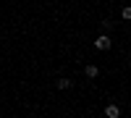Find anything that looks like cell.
<instances>
[{
    "mask_svg": "<svg viewBox=\"0 0 131 118\" xmlns=\"http://www.w3.org/2000/svg\"><path fill=\"white\" fill-rule=\"evenodd\" d=\"M110 45H113L110 37H105V34H100V37L94 39V47H97V50H110Z\"/></svg>",
    "mask_w": 131,
    "mask_h": 118,
    "instance_id": "cell-1",
    "label": "cell"
},
{
    "mask_svg": "<svg viewBox=\"0 0 131 118\" xmlns=\"http://www.w3.org/2000/svg\"><path fill=\"white\" fill-rule=\"evenodd\" d=\"M84 73H86L89 79H97V76H100V68H97V66H86V68H84Z\"/></svg>",
    "mask_w": 131,
    "mask_h": 118,
    "instance_id": "cell-2",
    "label": "cell"
},
{
    "mask_svg": "<svg viewBox=\"0 0 131 118\" xmlns=\"http://www.w3.org/2000/svg\"><path fill=\"white\" fill-rule=\"evenodd\" d=\"M105 115H107V118H118V115H121V110H118L115 105H107V108H105Z\"/></svg>",
    "mask_w": 131,
    "mask_h": 118,
    "instance_id": "cell-3",
    "label": "cell"
},
{
    "mask_svg": "<svg viewBox=\"0 0 131 118\" xmlns=\"http://www.w3.org/2000/svg\"><path fill=\"white\" fill-rule=\"evenodd\" d=\"M71 87V79H58V89H68Z\"/></svg>",
    "mask_w": 131,
    "mask_h": 118,
    "instance_id": "cell-4",
    "label": "cell"
},
{
    "mask_svg": "<svg viewBox=\"0 0 131 118\" xmlns=\"http://www.w3.org/2000/svg\"><path fill=\"white\" fill-rule=\"evenodd\" d=\"M121 18H123V21H131V8H123V10H121Z\"/></svg>",
    "mask_w": 131,
    "mask_h": 118,
    "instance_id": "cell-5",
    "label": "cell"
}]
</instances>
